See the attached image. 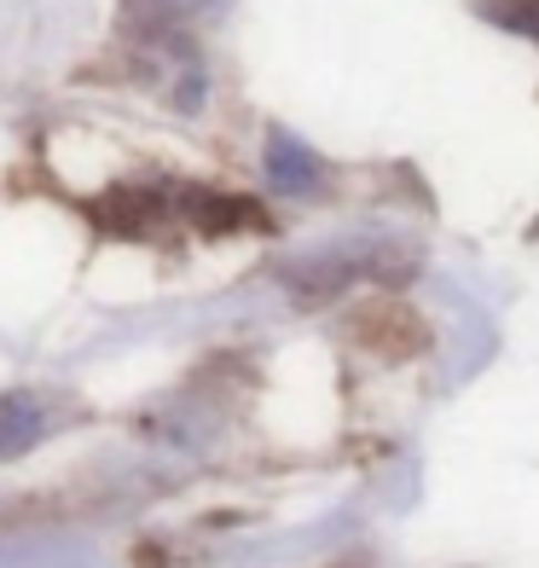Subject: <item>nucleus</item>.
I'll use <instances>...</instances> for the list:
<instances>
[{"label": "nucleus", "instance_id": "f257e3e1", "mask_svg": "<svg viewBox=\"0 0 539 568\" xmlns=\"http://www.w3.org/2000/svg\"><path fill=\"white\" fill-rule=\"evenodd\" d=\"M354 343L372 348L377 359H413L429 343V331H424V320L413 314V307L372 302V307H359V314H354Z\"/></svg>", "mask_w": 539, "mask_h": 568}, {"label": "nucleus", "instance_id": "f03ea898", "mask_svg": "<svg viewBox=\"0 0 539 568\" xmlns=\"http://www.w3.org/2000/svg\"><path fill=\"white\" fill-rule=\"evenodd\" d=\"M267 174H273V186H285V192H314V186H319L314 151L296 145L291 134H273V140H267Z\"/></svg>", "mask_w": 539, "mask_h": 568}, {"label": "nucleus", "instance_id": "20e7f679", "mask_svg": "<svg viewBox=\"0 0 539 568\" xmlns=\"http://www.w3.org/2000/svg\"><path fill=\"white\" fill-rule=\"evenodd\" d=\"M499 18L510 23V30H522L539 41V0H510V7H499Z\"/></svg>", "mask_w": 539, "mask_h": 568}, {"label": "nucleus", "instance_id": "7ed1b4c3", "mask_svg": "<svg viewBox=\"0 0 539 568\" xmlns=\"http://www.w3.org/2000/svg\"><path fill=\"white\" fill-rule=\"evenodd\" d=\"M35 429H41L35 400H7V406H0V453H18Z\"/></svg>", "mask_w": 539, "mask_h": 568}]
</instances>
